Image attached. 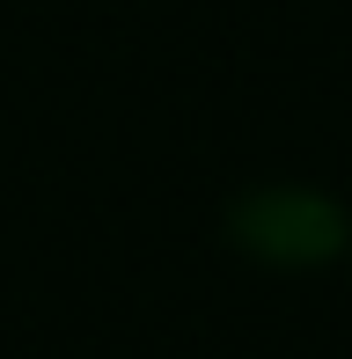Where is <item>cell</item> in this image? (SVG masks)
Here are the masks:
<instances>
[{
  "instance_id": "obj_1",
  "label": "cell",
  "mask_w": 352,
  "mask_h": 359,
  "mask_svg": "<svg viewBox=\"0 0 352 359\" xmlns=\"http://www.w3.org/2000/svg\"><path fill=\"white\" fill-rule=\"evenodd\" d=\"M235 242H243L250 257H264V264H323V257L345 250V213L338 198H323V191H301V184H264L250 191V198H235Z\"/></svg>"
}]
</instances>
